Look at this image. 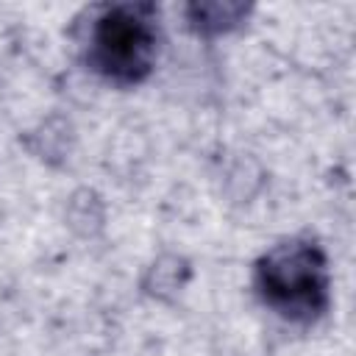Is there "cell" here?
I'll use <instances>...</instances> for the list:
<instances>
[{"mask_svg": "<svg viewBox=\"0 0 356 356\" xmlns=\"http://www.w3.org/2000/svg\"><path fill=\"white\" fill-rule=\"evenodd\" d=\"M159 56V11L150 3H117L95 14L86 64L114 83H139Z\"/></svg>", "mask_w": 356, "mask_h": 356, "instance_id": "6da1fadb", "label": "cell"}, {"mask_svg": "<svg viewBox=\"0 0 356 356\" xmlns=\"http://www.w3.org/2000/svg\"><path fill=\"white\" fill-rule=\"evenodd\" d=\"M328 261L317 242L286 239L256 264L261 300L292 323H314L328 306Z\"/></svg>", "mask_w": 356, "mask_h": 356, "instance_id": "7a4b0ae2", "label": "cell"}, {"mask_svg": "<svg viewBox=\"0 0 356 356\" xmlns=\"http://www.w3.org/2000/svg\"><path fill=\"white\" fill-rule=\"evenodd\" d=\"M186 14H189V22L195 31L220 33V31L239 25V19L248 14V6H242V3H195L186 8Z\"/></svg>", "mask_w": 356, "mask_h": 356, "instance_id": "3957f363", "label": "cell"}]
</instances>
